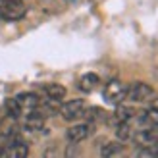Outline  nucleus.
Instances as JSON below:
<instances>
[{
    "mask_svg": "<svg viewBox=\"0 0 158 158\" xmlns=\"http://www.w3.org/2000/svg\"><path fill=\"white\" fill-rule=\"evenodd\" d=\"M154 89L148 83H143V81H135L133 85L127 87V98L131 102H148L152 97H154Z\"/></svg>",
    "mask_w": 158,
    "mask_h": 158,
    "instance_id": "obj_3",
    "label": "nucleus"
},
{
    "mask_svg": "<svg viewBox=\"0 0 158 158\" xmlns=\"http://www.w3.org/2000/svg\"><path fill=\"white\" fill-rule=\"evenodd\" d=\"M118 108H116V112H114V118H112V122H114V125L116 123H120V122H131L133 118L137 116V110L133 108V106H125V104H116Z\"/></svg>",
    "mask_w": 158,
    "mask_h": 158,
    "instance_id": "obj_9",
    "label": "nucleus"
},
{
    "mask_svg": "<svg viewBox=\"0 0 158 158\" xmlns=\"http://www.w3.org/2000/svg\"><path fill=\"white\" fill-rule=\"evenodd\" d=\"M85 100L81 98H75V100H69L66 104H62L60 108V114L66 122H75L77 118H83V112H85Z\"/></svg>",
    "mask_w": 158,
    "mask_h": 158,
    "instance_id": "obj_5",
    "label": "nucleus"
},
{
    "mask_svg": "<svg viewBox=\"0 0 158 158\" xmlns=\"http://www.w3.org/2000/svg\"><path fill=\"white\" fill-rule=\"evenodd\" d=\"M27 14V6L21 0H8L0 4V18L4 21H18Z\"/></svg>",
    "mask_w": 158,
    "mask_h": 158,
    "instance_id": "obj_2",
    "label": "nucleus"
},
{
    "mask_svg": "<svg viewBox=\"0 0 158 158\" xmlns=\"http://www.w3.org/2000/svg\"><path fill=\"white\" fill-rule=\"evenodd\" d=\"M43 91H44V94L46 97H50V98H64L66 97V87L64 85H60V83H46L44 87H43Z\"/></svg>",
    "mask_w": 158,
    "mask_h": 158,
    "instance_id": "obj_13",
    "label": "nucleus"
},
{
    "mask_svg": "<svg viewBox=\"0 0 158 158\" xmlns=\"http://www.w3.org/2000/svg\"><path fill=\"white\" fill-rule=\"evenodd\" d=\"M60 108H62V100L60 98H50V97H46V100H41V104H39V112H41L44 118H48V116H56L60 114Z\"/></svg>",
    "mask_w": 158,
    "mask_h": 158,
    "instance_id": "obj_8",
    "label": "nucleus"
},
{
    "mask_svg": "<svg viewBox=\"0 0 158 158\" xmlns=\"http://www.w3.org/2000/svg\"><path fill=\"white\" fill-rule=\"evenodd\" d=\"M116 137L120 141H127L133 137V129H131V122H120L116 123Z\"/></svg>",
    "mask_w": 158,
    "mask_h": 158,
    "instance_id": "obj_14",
    "label": "nucleus"
},
{
    "mask_svg": "<svg viewBox=\"0 0 158 158\" xmlns=\"http://www.w3.org/2000/svg\"><path fill=\"white\" fill-rule=\"evenodd\" d=\"M127 87L129 85H125L120 79H112V81L106 83L104 91H102V97H104L108 104H120V102L127 98Z\"/></svg>",
    "mask_w": 158,
    "mask_h": 158,
    "instance_id": "obj_1",
    "label": "nucleus"
},
{
    "mask_svg": "<svg viewBox=\"0 0 158 158\" xmlns=\"http://www.w3.org/2000/svg\"><path fill=\"white\" fill-rule=\"evenodd\" d=\"M4 108H6V114L10 116V118L21 116V108H19V104H18V100H15V97H14V98H6V100H4Z\"/></svg>",
    "mask_w": 158,
    "mask_h": 158,
    "instance_id": "obj_15",
    "label": "nucleus"
},
{
    "mask_svg": "<svg viewBox=\"0 0 158 158\" xmlns=\"http://www.w3.org/2000/svg\"><path fill=\"white\" fill-rule=\"evenodd\" d=\"M15 100H18V104L21 108V114L23 112H31V110H37L39 104H41V97H39L37 93H19L18 97H15Z\"/></svg>",
    "mask_w": 158,
    "mask_h": 158,
    "instance_id": "obj_6",
    "label": "nucleus"
},
{
    "mask_svg": "<svg viewBox=\"0 0 158 158\" xmlns=\"http://www.w3.org/2000/svg\"><path fill=\"white\" fill-rule=\"evenodd\" d=\"M93 131H94V123H91V122L75 123V125H72V127L66 131V139L72 145H77V143H81V141H85L87 137H91Z\"/></svg>",
    "mask_w": 158,
    "mask_h": 158,
    "instance_id": "obj_4",
    "label": "nucleus"
},
{
    "mask_svg": "<svg viewBox=\"0 0 158 158\" xmlns=\"http://www.w3.org/2000/svg\"><path fill=\"white\" fill-rule=\"evenodd\" d=\"M44 120L46 118L39 112V110H31V112L25 114L23 125H25V129H29V131H39V129L44 127Z\"/></svg>",
    "mask_w": 158,
    "mask_h": 158,
    "instance_id": "obj_7",
    "label": "nucleus"
},
{
    "mask_svg": "<svg viewBox=\"0 0 158 158\" xmlns=\"http://www.w3.org/2000/svg\"><path fill=\"white\" fill-rule=\"evenodd\" d=\"M2 2H8V0H2Z\"/></svg>",
    "mask_w": 158,
    "mask_h": 158,
    "instance_id": "obj_18",
    "label": "nucleus"
},
{
    "mask_svg": "<svg viewBox=\"0 0 158 158\" xmlns=\"http://www.w3.org/2000/svg\"><path fill=\"white\" fill-rule=\"evenodd\" d=\"M100 83V77L97 73H85L81 79H79V89L85 93H91L97 89V85Z\"/></svg>",
    "mask_w": 158,
    "mask_h": 158,
    "instance_id": "obj_12",
    "label": "nucleus"
},
{
    "mask_svg": "<svg viewBox=\"0 0 158 158\" xmlns=\"http://www.w3.org/2000/svg\"><path fill=\"white\" fill-rule=\"evenodd\" d=\"M0 156H4V147H0Z\"/></svg>",
    "mask_w": 158,
    "mask_h": 158,
    "instance_id": "obj_17",
    "label": "nucleus"
},
{
    "mask_svg": "<svg viewBox=\"0 0 158 158\" xmlns=\"http://www.w3.org/2000/svg\"><path fill=\"white\" fill-rule=\"evenodd\" d=\"M29 154V147L23 143V141H18V143H10L4 147V156L10 158H23Z\"/></svg>",
    "mask_w": 158,
    "mask_h": 158,
    "instance_id": "obj_10",
    "label": "nucleus"
},
{
    "mask_svg": "<svg viewBox=\"0 0 158 158\" xmlns=\"http://www.w3.org/2000/svg\"><path fill=\"white\" fill-rule=\"evenodd\" d=\"M123 152V145L122 143H108L102 148V156H120Z\"/></svg>",
    "mask_w": 158,
    "mask_h": 158,
    "instance_id": "obj_16",
    "label": "nucleus"
},
{
    "mask_svg": "<svg viewBox=\"0 0 158 158\" xmlns=\"http://www.w3.org/2000/svg\"><path fill=\"white\" fill-rule=\"evenodd\" d=\"M83 118H85L87 122H91V123L106 122L108 120V112H106V110H102V108H98V106H91V108H85Z\"/></svg>",
    "mask_w": 158,
    "mask_h": 158,
    "instance_id": "obj_11",
    "label": "nucleus"
}]
</instances>
